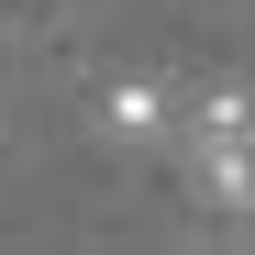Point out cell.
I'll return each instance as SVG.
<instances>
[{"label": "cell", "instance_id": "1", "mask_svg": "<svg viewBox=\"0 0 255 255\" xmlns=\"http://www.w3.org/2000/svg\"><path fill=\"white\" fill-rule=\"evenodd\" d=\"M189 178L211 211H255V100L244 89H211L189 111Z\"/></svg>", "mask_w": 255, "mask_h": 255}, {"label": "cell", "instance_id": "2", "mask_svg": "<svg viewBox=\"0 0 255 255\" xmlns=\"http://www.w3.org/2000/svg\"><path fill=\"white\" fill-rule=\"evenodd\" d=\"M100 133H111V144H133V155H155L166 133H178V100H166L155 78H122V89L100 100Z\"/></svg>", "mask_w": 255, "mask_h": 255}]
</instances>
